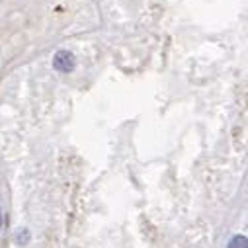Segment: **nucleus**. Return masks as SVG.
<instances>
[{
    "label": "nucleus",
    "instance_id": "7ed1b4c3",
    "mask_svg": "<svg viewBox=\"0 0 248 248\" xmlns=\"http://www.w3.org/2000/svg\"><path fill=\"white\" fill-rule=\"evenodd\" d=\"M227 248H248V240L244 234H236L229 240V246Z\"/></svg>",
    "mask_w": 248,
    "mask_h": 248
},
{
    "label": "nucleus",
    "instance_id": "20e7f679",
    "mask_svg": "<svg viewBox=\"0 0 248 248\" xmlns=\"http://www.w3.org/2000/svg\"><path fill=\"white\" fill-rule=\"evenodd\" d=\"M0 227H2V217H0Z\"/></svg>",
    "mask_w": 248,
    "mask_h": 248
},
{
    "label": "nucleus",
    "instance_id": "f03ea898",
    "mask_svg": "<svg viewBox=\"0 0 248 248\" xmlns=\"http://www.w3.org/2000/svg\"><path fill=\"white\" fill-rule=\"evenodd\" d=\"M14 242L18 246H26L30 242V231L28 229H18L16 234H14Z\"/></svg>",
    "mask_w": 248,
    "mask_h": 248
},
{
    "label": "nucleus",
    "instance_id": "f257e3e1",
    "mask_svg": "<svg viewBox=\"0 0 248 248\" xmlns=\"http://www.w3.org/2000/svg\"><path fill=\"white\" fill-rule=\"evenodd\" d=\"M77 67V59L71 51H65V49H61L55 53L53 57V69L59 71V73H73Z\"/></svg>",
    "mask_w": 248,
    "mask_h": 248
}]
</instances>
